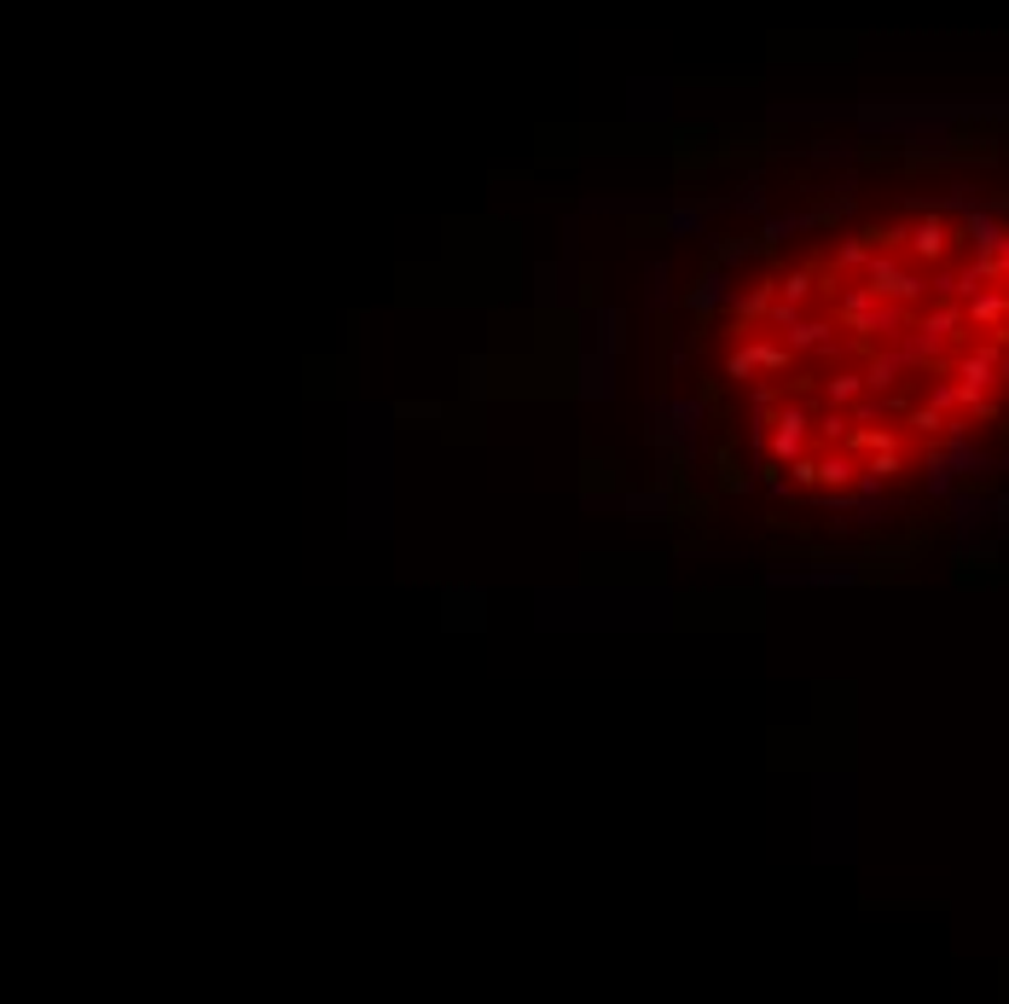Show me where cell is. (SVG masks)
<instances>
[{"instance_id":"6da1fadb","label":"cell","mask_w":1009,"mask_h":1004,"mask_svg":"<svg viewBox=\"0 0 1009 1004\" xmlns=\"http://www.w3.org/2000/svg\"><path fill=\"white\" fill-rule=\"evenodd\" d=\"M859 279H865V285H870L876 297H882V302H899V308H905V302H917V297L928 291V279H922L911 262H899L894 250H870V262H865V273H859Z\"/></svg>"},{"instance_id":"3957f363","label":"cell","mask_w":1009,"mask_h":1004,"mask_svg":"<svg viewBox=\"0 0 1009 1004\" xmlns=\"http://www.w3.org/2000/svg\"><path fill=\"white\" fill-rule=\"evenodd\" d=\"M800 448H807V413L784 406V413L771 419V459H795Z\"/></svg>"},{"instance_id":"52a82bcc","label":"cell","mask_w":1009,"mask_h":1004,"mask_svg":"<svg viewBox=\"0 0 1009 1004\" xmlns=\"http://www.w3.org/2000/svg\"><path fill=\"white\" fill-rule=\"evenodd\" d=\"M847 476H852V453H824V459H818V482L836 488V482H847Z\"/></svg>"},{"instance_id":"5b68a950","label":"cell","mask_w":1009,"mask_h":1004,"mask_svg":"<svg viewBox=\"0 0 1009 1004\" xmlns=\"http://www.w3.org/2000/svg\"><path fill=\"white\" fill-rule=\"evenodd\" d=\"M899 372H905V360H899V354H876V360H870V372H865V390H894Z\"/></svg>"},{"instance_id":"9c48e42d","label":"cell","mask_w":1009,"mask_h":1004,"mask_svg":"<svg viewBox=\"0 0 1009 1004\" xmlns=\"http://www.w3.org/2000/svg\"><path fill=\"white\" fill-rule=\"evenodd\" d=\"M992 255H998V273H1003V279H1009V233H1003V239H998V250H992Z\"/></svg>"},{"instance_id":"7a4b0ae2","label":"cell","mask_w":1009,"mask_h":1004,"mask_svg":"<svg viewBox=\"0 0 1009 1004\" xmlns=\"http://www.w3.org/2000/svg\"><path fill=\"white\" fill-rule=\"evenodd\" d=\"M905 250L917 255V262H946V250H951V227L940 221V215H922L917 227H905V233H894Z\"/></svg>"},{"instance_id":"8992f818","label":"cell","mask_w":1009,"mask_h":1004,"mask_svg":"<svg viewBox=\"0 0 1009 1004\" xmlns=\"http://www.w3.org/2000/svg\"><path fill=\"white\" fill-rule=\"evenodd\" d=\"M859 395H865V378H847L841 372V378L824 383V401H830V406H847V401H859Z\"/></svg>"},{"instance_id":"ba28073f","label":"cell","mask_w":1009,"mask_h":1004,"mask_svg":"<svg viewBox=\"0 0 1009 1004\" xmlns=\"http://www.w3.org/2000/svg\"><path fill=\"white\" fill-rule=\"evenodd\" d=\"M807 297H813V273H789V279H784V302H795V308H800Z\"/></svg>"},{"instance_id":"277c9868","label":"cell","mask_w":1009,"mask_h":1004,"mask_svg":"<svg viewBox=\"0 0 1009 1004\" xmlns=\"http://www.w3.org/2000/svg\"><path fill=\"white\" fill-rule=\"evenodd\" d=\"M784 338H789V354H813V349H836V338H830V325H824V320H795V325L784 331Z\"/></svg>"}]
</instances>
